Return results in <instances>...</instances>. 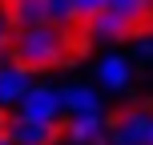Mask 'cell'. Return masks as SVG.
Masks as SVG:
<instances>
[{
  "label": "cell",
  "mask_w": 153,
  "mask_h": 145,
  "mask_svg": "<svg viewBox=\"0 0 153 145\" xmlns=\"http://www.w3.org/2000/svg\"><path fill=\"white\" fill-rule=\"evenodd\" d=\"M28 89H32L28 69H20V65H0V109L20 105Z\"/></svg>",
  "instance_id": "5b68a950"
},
{
  "label": "cell",
  "mask_w": 153,
  "mask_h": 145,
  "mask_svg": "<svg viewBox=\"0 0 153 145\" xmlns=\"http://www.w3.org/2000/svg\"><path fill=\"white\" fill-rule=\"evenodd\" d=\"M12 65L20 69H53L69 57V36L56 24H36V28H16L12 32Z\"/></svg>",
  "instance_id": "6da1fadb"
},
{
  "label": "cell",
  "mask_w": 153,
  "mask_h": 145,
  "mask_svg": "<svg viewBox=\"0 0 153 145\" xmlns=\"http://www.w3.org/2000/svg\"><path fill=\"white\" fill-rule=\"evenodd\" d=\"M133 28H137V24L121 20V16H113V12H101V16H93V20H89L93 40H121V36H129Z\"/></svg>",
  "instance_id": "ba28073f"
},
{
  "label": "cell",
  "mask_w": 153,
  "mask_h": 145,
  "mask_svg": "<svg viewBox=\"0 0 153 145\" xmlns=\"http://www.w3.org/2000/svg\"><path fill=\"white\" fill-rule=\"evenodd\" d=\"M12 48V24H8V12L0 8V53Z\"/></svg>",
  "instance_id": "5bb4252c"
},
{
  "label": "cell",
  "mask_w": 153,
  "mask_h": 145,
  "mask_svg": "<svg viewBox=\"0 0 153 145\" xmlns=\"http://www.w3.org/2000/svg\"><path fill=\"white\" fill-rule=\"evenodd\" d=\"M8 24H12V28H36V24H48L45 0H12V4H8Z\"/></svg>",
  "instance_id": "52a82bcc"
},
{
  "label": "cell",
  "mask_w": 153,
  "mask_h": 145,
  "mask_svg": "<svg viewBox=\"0 0 153 145\" xmlns=\"http://www.w3.org/2000/svg\"><path fill=\"white\" fill-rule=\"evenodd\" d=\"M149 145H153V133H149Z\"/></svg>",
  "instance_id": "ac0fdd59"
},
{
  "label": "cell",
  "mask_w": 153,
  "mask_h": 145,
  "mask_svg": "<svg viewBox=\"0 0 153 145\" xmlns=\"http://www.w3.org/2000/svg\"><path fill=\"white\" fill-rule=\"evenodd\" d=\"M149 8H153V0H105V12L121 16V20H129V24H141L149 16Z\"/></svg>",
  "instance_id": "8fae6325"
},
{
  "label": "cell",
  "mask_w": 153,
  "mask_h": 145,
  "mask_svg": "<svg viewBox=\"0 0 153 145\" xmlns=\"http://www.w3.org/2000/svg\"><path fill=\"white\" fill-rule=\"evenodd\" d=\"M0 129H4V117H0Z\"/></svg>",
  "instance_id": "e0dca14e"
},
{
  "label": "cell",
  "mask_w": 153,
  "mask_h": 145,
  "mask_svg": "<svg viewBox=\"0 0 153 145\" xmlns=\"http://www.w3.org/2000/svg\"><path fill=\"white\" fill-rule=\"evenodd\" d=\"M149 133H153V109H129L109 125L105 141L109 145H149Z\"/></svg>",
  "instance_id": "7a4b0ae2"
},
{
  "label": "cell",
  "mask_w": 153,
  "mask_h": 145,
  "mask_svg": "<svg viewBox=\"0 0 153 145\" xmlns=\"http://www.w3.org/2000/svg\"><path fill=\"white\" fill-rule=\"evenodd\" d=\"M20 117H32V121H48L56 125L65 117V101H61V89L53 85H32L20 101Z\"/></svg>",
  "instance_id": "3957f363"
},
{
  "label": "cell",
  "mask_w": 153,
  "mask_h": 145,
  "mask_svg": "<svg viewBox=\"0 0 153 145\" xmlns=\"http://www.w3.org/2000/svg\"><path fill=\"white\" fill-rule=\"evenodd\" d=\"M73 8H76V20H93L105 12V0H73Z\"/></svg>",
  "instance_id": "4fadbf2b"
},
{
  "label": "cell",
  "mask_w": 153,
  "mask_h": 145,
  "mask_svg": "<svg viewBox=\"0 0 153 145\" xmlns=\"http://www.w3.org/2000/svg\"><path fill=\"white\" fill-rule=\"evenodd\" d=\"M101 129H105V121H101V113H85V117H69V137L76 145H89L101 137Z\"/></svg>",
  "instance_id": "30bf717a"
},
{
  "label": "cell",
  "mask_w": 153,
  "mask_h": 145,
  "mask_svg": "<svg viewBox=\"0 0 153 145\" xmlns=\"http://www.w3.org/2000/svg\"><path fill=\"white\" fill-rule=\"evenodd\" d=\"M8 4H12V0H8Z\"/></svg>",
  "instance_id": "d6986e66"
},
{
  "label": "cell",
  "mask_w": 153,
  "mask_h": 145,
  "mask_svg": "<svg viewBox=\"0 0 153 145\" xmlns=\"http://www.w3.org/2000/svg\"><path fill=\"white\" fill-rule=\"evenodd\" d=\"M0 145H16V141H8V137H4V133H0Z\"/></svg>",
  "instance_id": "9a60e30c"
},
{
  "label": "cell",
  "mask_w": 153,
  "mask_h": 145,
  "mask_svg": "<svg viewBox=\"0 0 153 145\" xmlns=\"http://www.w3.org/2000/svg\"><path fill=\"white\" fill-rule=\"evenodd\" d=\"M45 12H48V24H56V28H65V24L76 20L73 0H45Z\"/></svg>",
  "instance_id": "7c38bea8"
},
{
  "label": "cell",
  "mask_w": 153,
  "mask_h": 145,
  "mask_svg": "<svg viewBox=\"0 0 153 145\" xmlns=\"http://www.w3.org/2000/svg\"><path fill=\"white\" fill-rule=\"evenodd\" d=\"M145 57H153V40H149V45H145Z\"/></svg>",
  "instance_id": "2e32d148"
},
{
  "label": "cell",
  "mask_w": 153,
  "mask_h": 145,
  "mask_svg": "<svg viewBox=\"0 0 153 145\" xmlns=\"http://www.w3.org/2000/svg\"><path fill=\"white\" fill-rule=\"evenodd\" d=\"M61 101H65V113H69V117L101 113V97H97V89H89V85H65Z\"/></svg>",
  "instance_id": "8992f818"
},
{
  "label": "cell",
  "mask_w": 153,
  "mask_h": 145,
  "mask_svg": "<svg viewBox=\"0 0 153 145\" xmlns=\"http://www.w3.org/2000/svg\"><path fill=\"white\" fill-rule=\"evenodd\" d=\"M0 133H4L8 141H16V145H53L56 141V125L32 121V117H12V121H4Z\"/></svg>",
  "instance_id": "277c9868"
},
{
  "label": "cell",
  "mask_w": 153,
  "mask_h": 145,
  "mask_svg": "<svg viewBox=\"0 0 153 145\" xmlns=\"http://www.w3.org/2000/svg\"><path fill=\"white\" fill-rule=\"evenodd\" d=\"M97 77H101V85H105V89H125V85H129V61H125V57H117V53H109L105 61H101Z\"/></svg>",
  "instance_id": "9c48e42d"
}]
</instances>
